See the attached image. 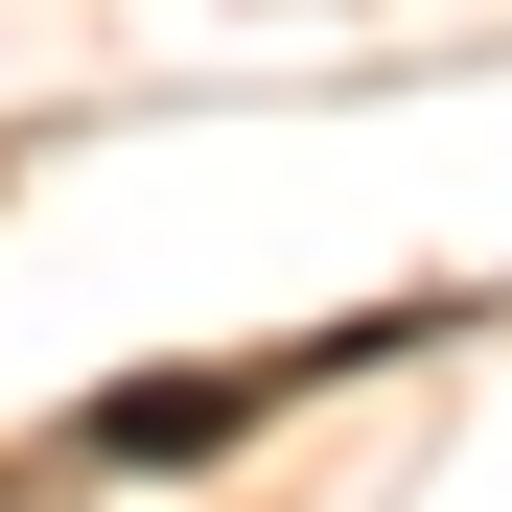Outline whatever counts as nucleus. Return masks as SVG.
Returning a JSON list of instances; mask_svg holds the SVG:
<instances>
[{
	"mask_svg": "<svg viewBox=\"0 0 512 512\" xmlns=\"http://www.w3.org/2000/svg\"><path fill=\"white\" fill-rule=\"evenodd\" d=\"M233 419H256L233 373H163V396H117V443H140V466H187V443H233Z\"/></svg>",
	"mask_w": 512,
	"mask_h": 512,
	"instance_id": "nucleus-1",
	"label": "nucleus"
}]
</instances>
